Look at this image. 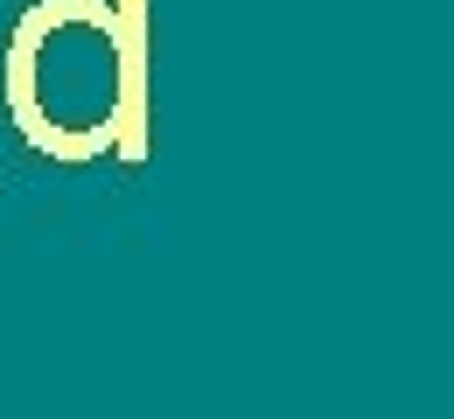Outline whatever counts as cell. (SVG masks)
Masks as SVG:
<instances>
[{
  "mask_svg": "<svg viewBox=\"0 0 454 419\" xmlns=\"http://www.w3.org/2000/svg\"><path fill=\"white\" fill-rule=\"evenodd\" d=\"M0 105L43 161H147V0L21 7L0 63Z\"/></svg>",
  "mask_w": 454,
  "mask_h": 419,
  "instance_id": "obj_1",
  "label": "cell"
}]
</instances>
